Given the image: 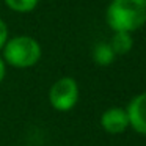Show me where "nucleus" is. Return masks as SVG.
Returning a JSON list of instances; mask_svg holds the SVG:
<instances>
[{"label":"nucleus","mask_w":146,"mask_h":146,"mask_svg":"<svg viewBox=\"0 0 146 146\" xmlns=\"http://www.w3.org/2000/svg\"><path fill=\"white\" fill-rule=\"evenodd\" d=\"M105 21L111 32H137L146 24V0H111Z\"/></svg>","instance_id":"1"},{"label":"nucleus","mask_w":146,"mask_h":146,"mask_svg":"<svg viewBox=\"0 0 146 146\" xmlns=\"http://www.w3.org/2000/svg\"><path fill=\"white\" fill-rule=\"evenodd\" d=\"M2 50H3L2 57L7 66H13L17 69H27V68L35 66L41 60L42 55L41 44L33 36L29 35L8 38Z\"/></svg>","instance_id":"2"},{"label":"nucleus","mask_w":146,"mask_h":146,"mask_svg":"<svg viewBox=\"0 0 146 146\" xmlns=\"http://www.w3.org/2000/svg\"><path fill=\"white\" fill-rule=\"evenodd\" d=\"M79 102V83L72 77H61L49 90V104L57 111H69Z\"/></svg>","instance_id":"3"},{"label":"nucleus","mask_w":146,"mask_h":146,"mask_svg":"<svg viewBox=\"0 0 146 146\" xmlns=\"http://www.w3.org/2000/svg\"><path fill=\"white\" fill-rule=\"evenodd\" d=\"M126 113L129 118V127L137 133L146 135V91L130 99L126 105Z\"/></svg>","instance_id":"4"},{"label":"nucleus","mask_w":146,"mask_h":146,"mask_svg":"<svg viewBox=\"0 0 146 146\" xmlns=\"http://www.w3.org/2000/svg\"><path fill=\"white\" fill-rule=\"evenodd\" d=\"M101 127L107 133L118 135L129 129V118H127L126 108L123 107H110L101 115Z\"/></svg>","instance_id":"5"},{"label":"nucleus","mask_w":146,"mask_h":146,"mask_svg":"<svg viewBox=\"0 0 146 146\" xmlns=\"http://www.w3.org/2000/svg\"><path fill=\"white\" fill-rule=\"evenodd\" d=\"M110 47L113 49L115 55H126L132 50L133 47V39H132V33L127 32H113L110 41H108Z\"/></svg>","instance_id":"6"},{"label":"nucleus","mask_w":146,"mask_h":146,"mask_svg":"<svg viewBox=\"0 0 146 146\" xmlns=\"http://www.w3.org/2000/svg\"><path fill=\"white\" fill-rule=\"evenodd\" d=\"M115 58H116V55L108 42H98L93 49V60L98 66H110Z\"/></svg>","instance_id":"7"},{"label":"nucleus","mask_w":146,"mask_h":146,"mask_svg":"<svg viewBox=\"0 0 146 146\" xmlns=\"http://www.w3.org/2000/svg\"><path fill=\"white\" fill-rule=\"evenodd\" d=\"M10 10L16 13H30L38 7L39 0H3Z\"/></svg>","instance_id":"8"},{"label":"nucleus","mask_w":146,"mask_h":146,"mask_svg":"<svg viewBox=\"0 0 146 146\" xmlns=\"http://www.w3.org/2000/svg\"><path fill=\"white\" fill-rule=\"evenodd\" d=\"M8 38H10V36H8V27H7V24H5L3 19H0V50H2V47L5 46V42H7Z\"/></svg>","instance_id":"9"},{"label":"nucleus","mask_w":146,"mask_h":146,"mask_svg":"<svg viewBox=\"0 0 146 146\" xmlns=\"http://www.w3.org/2000/svg\"><path fill=\"white\" fill-rule=\"evenodd\" d=\"M5 76H7V63H5L3 57L0 55V83L3 82Z\"/></svg>","instance_id":"10"}]
</instances>
